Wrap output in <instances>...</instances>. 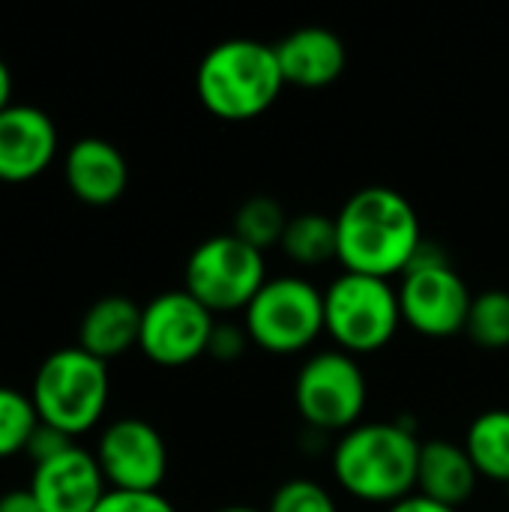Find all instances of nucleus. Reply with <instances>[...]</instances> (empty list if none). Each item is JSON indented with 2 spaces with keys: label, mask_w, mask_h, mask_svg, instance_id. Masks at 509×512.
<instances>
[{
  "label": "nucleus",
  "mask_w": 509,
  "mask_h": 512,
  "mask_svg": "<svg viewBox=\"0 0 509 512\" xmlns=\"http://www.w3.org/2000/svg\"><path fill=\"white\" fill-rule=\"evenodd\" d=\"M267 279L264 252L228 231L207 237L192 249L183 270V291H189L207 312L231 315L246 312Z\"/></svg>",
  "instance_id": "7"
},
{
  "label": "nucleus",
  "mask_w": 509,
  "mask_h": 512,
  "mask_svg": "<svg viewBox=\"0 0 509 512\" xmlns=\"http://www.w3.org/2000/svg\"><path fill=\"white\" fill-rule=\"evenodd\" d=\"M141 309L144 306L120 294H108L96 300L78 324V348L102 363L126 354L129 348L138 345Z\"/></svg>",
  "instance_id": "17"
},
{
  "label": "nucleus",
  "mask_w": 509,
  "mask_h": 512,
  "mask_svg": "<svg viewBox=\"0 0 509 512\" xmlns=\"http://www.w3.org/2000/svg\"><path fill=\"white\" fill-rule=\"evenodd\" d=\"M216 315L207 312L189 291H165L141 309V354L162 366L180 369L207 354Z\"/></svg>",
  "instance_id": "10"
},
{
  "label": "nucleus",
  "mask_w": 509,
  "mask_h": 512,
  "mask_svg": "<svg viewBox=\"0 0 509 512\" xmlns=\"http://www.w3.org/2000/svg\"><path fill=\"white\" fill-rule=\"evenodd\" d=\"M480 474L456 441H426L417 462V495L459 510L477 489Z\"/></svg>",
  "instance_id": "16"
},
{
  "label": "nucleus",
  "mask_w": 509,
  "mask_h": 512,
  "mask_svg": "<svg viewBox=\"0 0 509 512\" xmlns=\"http://www.w3.org/2000/svg\"><path fill=\"white\" fill-rule=\"evenodd\" d=\"M276 48V60L282 69L285 84L303 87V90H318L330 87L333 81L342 78L348 51L339 33L327 27H300L288 33Z\"/></svg>",
  "instance_id": "15"
},
{
  "label": "nucleus",
  "mask_w": 509,
  "mask_h": 512,
  "mask_svg": "<svg viewBox=\"0 0 509 512\" xmlns=\"http://www.w3.org/2000/svg\"><path fill=\"white\" fill-rule=\"evenodd\" d=\"M75 441L72 438H66L63 432H57V429H51V426H45V423H39L36 426V432L30 435V441H27V447H24V453H27V459L33 462V468L36 465H42V462H48V459H54V456H60L63 450H69Z\"/></svg>",
  "instance_id": "26"
},
{
  "label": "nucleus",
  "mask_w": 509,
  "mask_h": 512,
  "mask_svg": "<svg viewBox=\"0 0 509 512\" xmlns=\"http://www.w3.org/2000/svg\"><path fill=\"white\" fill-rule=\"evenodd\" d=\"M57 156L54 120L24 102H12L0 111V180L27 183L39 177Z\"/></svg>",
  "instance_id": "13"
},
{
  "label": "nucleus",
  "mask_w": 509,
  "mask_h": 512,
  "mask_svg": "<svg viewBox=\"0 0 509 512\" xmlns=\"http://www.w3.org/2000/svg\"><path fill=\"white\" fill-rule=\"evenodd\" d=\"M267 512H339V507L321 483L297 477V480H285L273 492Z\"/></svg>",
  "instance_id": "23"
},
{
  "label": "nucleus",
  "mask_w": 509,
  "mask_h": 512,
  "mask_svg": "<svg viewBox=\"0 0 509 512\" xmlns=\"http://www.w3.org/2000/svg\"><path fill=\"white\" fill-rule=\"evenodd\" d=\"M465 336L477 348H486V351L509 348V291L489 288L471 300Z\"/></svg>",
  "instance_id": "21"
},
{
  "label": "nucleus",
  "mask_w": 509,
  "mask_h": 512,
  "mask_svg": "<svg viewBox=\"0 0 509 512\" xmlns=\"http://www.w3.org/2000/svg\"><path fill=\"white\" fill-rule=\"evenodd\" d=\"M243 330L267 354H300L324 333V291L303 276H270L246 306Z\"/></svg>",
  "instance_id": "6"
},
{
  "label": "nucleus",
  "mask_w": 509,
  "mask_h": 512,
  "mask_svg": "<svg viewBox=\"0 0 509 512\" xmlns=\"http://www.w3.org/2000/svg\"><path fill=\"white\" fill-rule=\"evenodd\" d=\"M279 249L297 267H324L327 261H336V252H339L336 216H327V213L291 216Z\"/></svg>",
  "instance_id": "19"
},
{
  "label": "nucleus",
  "mask_w": 509,
  "mask_h": 512,
  "mask_svg": "<svg viewBox=\"0 0 509 512\" xmlns=\"http://www.w3.org/2000/svg\"><path fill=\"white\" fill-rule=\"evenodd\" d=\"M420 447L402 423H360L339 435L330 468L351 498L393 507L417 492Z\"/></svg>",
  "instance_id": "2"
},
{
  "label": "nucleus",
  "mask_w": 509,
  "mask_h": 512,
  "mask_svg": "<svg viewBox=\"0 0 509 512\" xmlns=\"http://www.w3.org/2000/svg\"><path fill=\"white\" fill-rule=\"evenodd\" d=\"M288 213L285 207L270 198V195H255V198H246L237 213H234V222H231V234L240 237L243 243H249L252 249L258 252H267V249H279L282 243V234L288 228Z\"/></svg>",
  "instance_id": "20"
},
{
  "label": "nucleus",
  "mask_w": 509,
  "mask_h": 512,
  "mask_svg": "<svg viewBox=\"0 0 509 512\" xmlns=\"http://www.w3.org/2000/svg\"><path fill=\"white\" fill-rule=\"evenodd\" d=\"M93 512H177L162 492H117L108 489Z\"/></svg>",
  "instance_id": "24"
},
{
  "label": "nucleus",
  "mask_w": 509,
  "mask_h": 512,
  "mask_svg": "<svg viewBox=\"0 0 509 512\" xmlns=\"http://www.w3.org/2000/svg\"><path fill=\"white\" fill-rule=\"evenodd\" d=\"M111 396L108 363L81 351L78 345L48 354L30 384V399L39 414V423L78 438L90 432Z\"/></svg>",
  "instance_id": "4"
},
{
  "label": "nucleus",
  "mask_w": 509,
  "mask_h": 512,
  "mask_svg": "<svg viewBox=\"0 0 509 512\" xmlns=\"http://www.w3.org/2000/svg\"><path fill=\"white\" fill-rule=\"evenodd\" d=\"M27 489L42 512H93L105 498L108 483L96 456L72 444L60 456L36 465Z\"/></svg>",
  "instance_id": "12"
},
{
  "label": "nucleus",
  "mask_w": 509,
  "mask_h": 512,
  "mask_svg": "<svg viewBox=\"0 0 509 512\" xmlns=\"http://www.w3.org/2000/svg\"><path fill=\"white\" fill-rule=\"evenodd\" d=\"M246 345H252V342H249L243 324L216 321L213 336H210V345H207V357H213V360H219V363H234V360L243 357Z\"/></svg>",
  "instance_id": "25"
},
{
  "label": "nucleus",
  "mask_w": 509,
  "mask_h": 512,
  "mask_svg": "<svg viewBox=\"0 0 509 512\" xmlns=\"http://www.w3.org/2000/svg\"><path fill=\"white\" fill-rule=\"evenodd\" d=\"M216 512H267V510H258V507H243V504H231V507H222V510Z\"/></svg>",
  "instance_id": "30"
},
{
  "label": "nucleus",
  "mask_w": 509,
  "mask_h": 512,
  "mask_svg": "<svg viewBox=\"0 0 509 512\" xmlns=\"http://www.w3.org/2000/svg\"><path fill=\"white\" fill-rule=\"evenodd\" d=\"M462 447L468 450L480 480L509 486V408H492L474 417Z\"/></svg>",
  "instance_id": "18"
},
{
  "label": "nucleus",
  "mask_w": 509,
  "mask_h": 512,
  "mask_svg": "<svg viewBox=\"0 0 509 512\" xmlns=\"http://www.w3.org/2000/svg\"><path fill=\"white\" fill-rule=\"evenodd\" d=\"M285 87L276 48L258 39L216 42L195 69L201 105L225 123H246L270 111Z\"/></svg>",
  "instance_id": "3"
},
{
  "label": "nucleus",
  "mask_w": 509,
  "mask_h": 512,
  "mask_svg": "<svg viewBox=\"0 0 509 512\" xmlns=\"http://www.w3.org/2000/svg\"><path fill=\"white\" fill-rule=\"evenodd\" d=\"M93 456L108 489L117 492H159L168 474V447L159 429L138 417L105 426Z\"/></svg>",
  "instance_id": "11"
},
{
  "label": "nucleus",
  "mask_w": 509,
  "mask_h": 512,
  "mask_svg": "<svg viewBox=\"0 0 509 512\" xmlns=\"http://www.w3.org/2000/svg\"><path fill=\"white\" fill-rule=\"evenodd\" d=\"M387 512H459L453 510V507H444V504H438V501H432V498H423V495H408V498H402V501H396L393 507H387Z\"/></svg>",
  "instance_id": "28"
},
{
  "label": "nucleus",
  "mask_w": 509,
  "mask_h": 512,
  "mask_svg": "<svg viewBox=\"0 0 509 512\" xmlns=\"http://www.w3.org/2000/svg\"><path fill=\"white\" fill-rule=\"evenodd\" d=\"M396 294L402 324L414 333L426 339H450L465 333L474 294L438 246L432 249L423 243L411 267L402 273Z\"/></svg>",
  "instance_id": "8"
},
{
  "label": "nucleus",
  "mask_w": 509,
  "mask_h": 512,
  "mask_svg": "<svg viewBox=\"0 0 509 512\" xmlns=\"http://www.w3.org/2000/svg\"><path fill=\"white\" fill-rule=\"evenodd\" d=\"M369 384L357 357L345 351H321L309 357L294 381V405L315 432H348L360 426Z\"/></svg>",
  "instance_id": "9"
},
{
  "label": "nucleus",
  "mask_w": 509,
  "mask_h": 512,
  "mask_svg": "<svg viewBox=\"0 0 509 512\" xmlns=\"http://www.w3.org/2000/svg\"><path fill=\"white\" fill-rule=\"evenodd\" d=\"M0 512H42L30 489H9L0 495Z\"/></svg>",
  "instance_id": "27"
},
{
  "label": "nucleus",
  "mask_w": 509,
  "mask_h": 512,
  "mask_svg": "<svg viewBox=\"0 0 509 512\" xmlns=\"http://www.w3.org/2000/svg\"><path fill=\"white\" fill-rule=\"evenodd\" d=\"M339 252L345 273L393 279L402 276L423 249V228L414 204L390 186L357 189L336 216Z\"/></svg>",
  "instance_id": "1"
},
{
  "label": "nucleus",
  "mask_w": 509,
  "mask_h": 512,
  "mask_svg": "<svg viewBox=\"0 0 509 512\" xmlns=\"http://www.w3.org/2000/svg\"><path fill=\"white\" fill-rule=\"evenodd\" d=\"M402 324L399 294L387 279L339 273L324 288V333L351 357L387 348Z\"/></svg>",
  "instance_id": "5"
},
{
  "label": "nucleus",
  "mask_w": 509,
  "mask_h": 512,
  "mask_svg": "<svg viewBox=\"0 0 509 512\" xmlns=\"http://www.w3.org/2000/svg\"><path fill=\"white\" fill-rule=\"evenodd\" d=\"M36 426H39V414L33 408L30 393L0 384V459L24 453Z\"/></svg>",
  "instance_id": "22"
},
{
  "label": "nucleus",
  "mask_w": 509,
  "mask_h": 512,
  "mask_svg": "<svg viewBox=\"0 0 509 512\" xmlns=\"http://www.w3.org/2000/svg\"><path fill=\"white\" fill-rule=\"evenodd\" d=\"M63 177L69 192L90 207L114 204L129 186V165L117 144L87 135L69 144L63 156Z\"/></svg>",
  "instance_id": "14"
},
{
  "label": "nucleus",
  "mask_w": 509,
  "mask_h": 512,
  "mask_svg": "<svg viewBox=\"0 0 509 512\" xmlns=\"http://www.w3.org/2000/svg\"><path fill=\"white\" fill-rule=\"evenodd\" d=\"M12 105V72L9 66L0 60V111Z\"/></svg>",
  "instance_id": "29"
}]
</instances>
